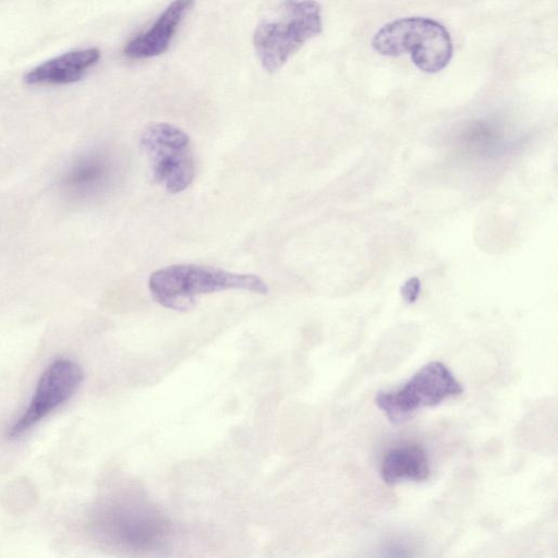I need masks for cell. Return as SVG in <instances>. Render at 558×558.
Here are the masks:
<instances>
[{
    "instance_id": "cell-1",
    "label": "cell",
    "mask_w": 558,
    "mask_h": 558,
    "mask_svg": "<svg viewBox=\"0 0 558 558\" xmlns=\"http://www.w3.org/2000/svg\"><path fill=\"white\" fill-rule=\"evenodd\" d=\"M92 524L99 541L133 555L159 549L169 534L162 514L145 498L133 494L106 500L96 510Z\"/></svg>"
},
{
    "instance_id": "cell-2",
    "label": "cell",
    "mask_w": 558,
    "mask_h": 558,
    "mask_svg": "<svg viewBox=\"0 0 558 558\" xmlns=\"http://www.w3.org/2000/svg\"><path fill=\"white\" fill-rule=\"evenodd\" d=\"M322 29L318 2L283 1L260 19L253 34V46L262 66L272 73Z\"/></svg>"
},
{
    "instance_id": "cell-3",
    "label": "cell",
    "mask_w": 558,
    "mask_h": 558,
    "mask_svg": "<svg viewBox=\"0 0 558 558\" xmlns=\"http://www.w3.org/2000/svg\"><path fill=\"white\" fill-rule=\"evenodd\" d=\"M153 298L163 307L185 311L195 303V295L225 290H245L266 294V283L252 274L227 271L210 266L178 264L154 271L148 279Z\"/></svg>"
},
{
    "instance_id": "cell-4",
    "label": "cell",
    "mask_w": 558,
    "mask_h": 558,
    "mask_svg": "<svg viewBox=\"0 0 558 558\" xmlns=\"http://www.w3.org/2000/svg\"><path fill=\"white\" fill-rule=\"evenodd\" d=\"M372 47L381 56L410 54L425 73L445 69L453 53L452 40L439 22L423 16L393 20L381 26L372 38Z\"/></svg>"
},
{
    "instance_id": "cell-5",
    "label": "cell",
    "mask_w": 558,
    "mask_h": 558,
    "mask_svg": "<svg viewBox=\"0 0 558 558\" xmlns=\"http://www.w3.org/2000/svg\"><path fill=\"white\" fill-rule=\"evenodd\" d=\"M140 142L155 181L167 192L180 193L192 184L195 161L183 130L170 123H153L145 128Z\"/></svg>"
},
{
    "instance_id": "cell-6",
    "label": "cell",
    "mask_w": 558,
    "mask_h": 558,
    "mask_svg": "<svg viewBox=\"0 0 558 558\" xmlns=\"http://www.w3.org/2000/svg\"><path fill=\"white\" fill-rule=\"evenodd\" d=\"M462 391L451 371L444 363L433 361L421 367L399 389L379 391L375 403L392 424H401L418 410L438 405Z\"/></svg>"
},
{
    "instance_id": "cell-7",
    "label": "cell",
    "mask_w": 558,
    "mask_h": 558,
    "mask_svg": "<svg viewBox=\"0 0 558 558\" xmlns=\"http://www.w3.org/2000/svg\"><path fill=\"white\" fill-rule=\"evenodd\" d=\"M83 379L84 372L76 362L64 357L51 362L39 377L27 408L7 429V437L15 439L29 430L66 402L76 392Z\"/></svg>"
},
{
    "instance_id": "cell-8",
    "label": "cell",
    "mask_w": 558,
    "mask_h": 558,
    "mask_svg": "<svg viewBox=\"0 0 558 558\" xmlns=\"http://www.w3.org/2000/svg\"><path fill=\"white\" fill-rule=\"evenodd\" d=\"M193 4L194 2L190 0L171 2L147 29L126 43L123 49L124 56L140 60L158 57L166 52Z\"/></svg>"
},
{
    "instance_id": "cell-9",
    "label": "cell",
    "mask_w": 558,
    "mask_h": 558,
    "mask_svg": "<svg viewBox=\"0 0 558 558\" xmlns=\"http://www.w3.org/2000/svg\"><path fill=\"white\" fill-rule=\"evenodd\" d=\"M116 165L106 154L92 153L80 157L62 178L63 190L75 198H93L113 182Z\"/></svg>"
},
{
    "instance_id": "cell-10",
    "label": "cell",
    "mask_w": 558,
    "mask_h": 558,
    "mask_svg": "<svg viewBox=\"0 0 558 558\" xmlns=\"http://www.w3.org/2000/svg\"><path fill=\"white\" fill-rule=\"evenodd\" d=\"M100 59L96 47L75 49L31 69L24 81L28 85H65L80 81Z\"/></svg>"
},
{
    "instance_id": "cell-11",
    "label": "cell",
    "mask_w": 558,
    "mask_h": 558,
    "mask_svg": "<svg viewBox=\"0 0 558 558\" xmlns=\"http://www.w3.org/2000/svg\"><path fill=\"white\" fill-rule=\"evenodd\" d=\"M428 456L420 445H402L390 449L380 464V475L388 485L423 482L429 477Z\"/></svg>"
},
{
    "instance_id": "cell-12",
    "label": "cell",
    "mask_w": 558,
    "mask_h": 558,
    "mask_svg": "<svg viewBox=\"0 0 558 558\" xmlns=\"http://www.w3.org/2000/svg\"><path fill=\"white\" fill-rule=\"evenodd\" d=\"M420 291L421 281L417 277H411L401 287V295L409 304H412L417 300Z\"/></svg>"
}]
</instances>
